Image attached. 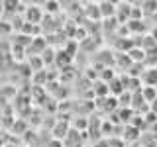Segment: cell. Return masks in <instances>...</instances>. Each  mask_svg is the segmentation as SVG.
<instances>
[{"label":"cell","mask_w":157,"mask_h":147,"mask_svg":"<svg viewBox=\"0 0 157 147\" xmlns=\"http://www.w3.org/2000/svg\"><path fill=\"white\" fill-rule=\"evenodd\" d=\"M153 36H155V37H157V29H153Z\"/></svg>","instance_id":"obj_1"}]
</instances>
